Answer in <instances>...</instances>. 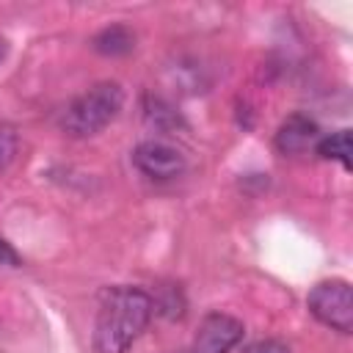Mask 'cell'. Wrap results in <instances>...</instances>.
Segmentation results:
<instances>
[{
  "label": "cell",
  "mask_w": 353,
  "mask_h": 353,
  "mask_svg": "<svg viewBox=\"0 0 353 353\" xmlns=\"http://www.w3.org/2000/svg\"><path fill=\"white\" fill-rule=\"evenodd\" d=\"M154 312L152 295L138 287H110L102 292L97 323H94V350L97 353H127V347L143 334Z\"/></svg>",
  "instance_id": "obj_1"
},
{
  "label": "cell",
  "mask_w": 353,
  "mask_h": 353,
  "mask_svg": "<svg viewBox=\"0 0 353 353\" xmlns=\"http://www.w3.org/2000/svg\"><path fill=\"white\" fill-rule=\"evenodd\" d=\"M121 105H124V91L119 83L110 80L97 83L66 105L61 116V130L72 138H91L119 116Z\"/></svg>",
  "instance_id": "obj_2"
},
{
  "label": "cell",
  "mask_w": 353,
  "mask_h": 353,
  "mask_svg": "<svg viewBox=\"0 0 353 353\" xmlns=\"http://www.w3.org/2000/svg\"><path fill=\"white\" fill-rule=\"evenodd\" d=\"M306 306L314 320L328 325L331 331L350 334L353 331V292L350 284L342 279L320 281L306 295Z\"/></svg>",
  "instance_id": "obj_3"
},
{
  "label": "cell",
  "mask_w": 353,
  "mask_h": 353,
  "mask_svg": "<svg viewBox=\"0 0 353 353\" xmlns=\"http://www.w3.org/2000/svg\"><path fill=\"white\" fill-rule=\"evenodd\" d=\"M243 323L226 312H210L201 317L190 353H232L243 339Z\"/></svg>",
  "instance_id": "obj_4"
},
{
  "label": "cell",
  "mask_w": 353,
  "mask_h": 353,
  "mask_svg": "<svg viewBox=\"0 0 353 353\" xmlns=\"http://www.w3.org/2000/svg\"><path fill=\"white\" fill-rule=\"evenodd\" d=\"M132 163L143 176L157 179V182L176 179L188 165L185 154L176 146L165 143V141H143V143H138L135 152H132Z\"/></svg>",
  "instance_id": "obj_5"
},
{
  "label": "cell",
  "mask_w": 353,
  "mask_h": 353,
  "mask_svg": "<svg viewBox=\"0 0 353 353\" xmlns=\"http://www.w3.org/2000/svg\"><path fill=\"white\" fill-rule=\"evenodd\" d=\"M317 141H320L317 124L312 119H306V116H298V113L284 119L279 132H276V149L281 154H301L309 146H314Z\"/></svg>",
  "instance_id": "obj_6"
},
{
  "label": "cell",
  "mask_w": 353,
  "mask_h": 353,
  "mask_svg": "<svg viewBox=\"0 0 353 353\" xmlns=\"http://www.w3.org/2000/svg\"><path fill=\"white\" fill-rule=\"evenodd\" d=\"M135 47V36L124 25H110L102 33L94 36V50L102 55H124Z\"/></svg>",
  "instance_id": "obj_7"
},
{
  "label": "cell",
  "mask_w": 353,
  "mask_h": 353,
  "mask_svg": "<svg viewBox=\"0 0 353 353\" xmlns=\"http://www.w3.org/2000/svg\"><path fill=\"white\" fill-rule=\"evenodd\" d=\"M317 154L325 157V160H339L347 171H350V130H339V132H331L325 138H320L314 143Z\"/></svg>",
  "instance_id": "obj_8"
},
{
  "label": "cell",
  "mask_w": 353,
  "mask_h": 353,
  "mask_svg": "<svg viewBox=\"0 0 353 353\" xmlns=\"http://www.w3.org/2000/svg\"><path fill=\"white\" fill-rule=\"evenodd\" d=\"M14 154H17V132L11 127H0V171L8 168Z\"/></svg>",
  "instance_id": "obj_9"
},
{
  "label": "cell",
  "mask_w": 353,
  "mask_h": 353,
  "mask_svg": "<svg viewBox=\"0 0 353 353\" xmlns=\"http://www.w3.org/2000/svg\"><path fill=\"white\" fill-rule=\"evenodd\" d=\"M243 353H290V347L281 339H256Z\"/></svg>",
  "instance_id": "obj_10"
},
{
  "label": "cell",
  "mask_w": 353,
  "mask_h": 353,
  "mask_svg": "<svg viewBox=\"0 0 353 353\" xmlns=\"http://www.w3.org/2000/svg\"><path fill=\"white\" fill-rule=\"evenodd\" d=\"M0 265H8V268H19L22 265V259H19V254L11 248V243H6L3 237H0Z\"/></svg>",
  "instance_id": "obj_11"
},
{
  "label": "cell",
  "mask_w": 353,
  "mask_h": 353,
  "mask_svg": "<svg viewBox=\"0 0 353 353\" xmlns=\"http://www.w3.org/2000/svg\"><path fill=\"white\" fill-rule=\"evenodd\" d=\"M3 52H6V47H3V41H0V58H3Z\"/></svg>",
  "instance_id": "obj_12"
}]
</instances>
